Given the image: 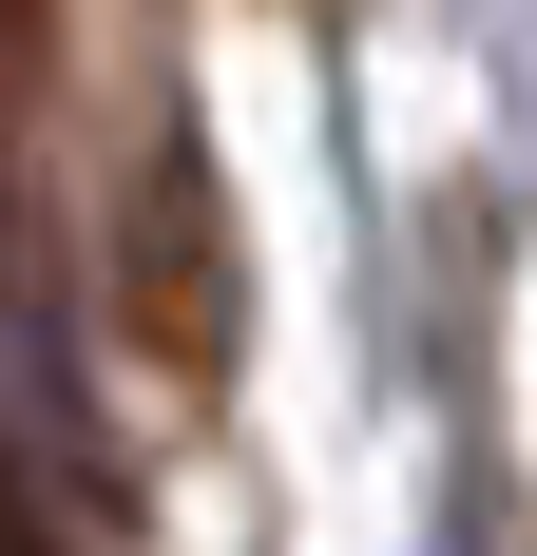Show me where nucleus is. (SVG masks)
<instances>
[{
  "instance_id": "obj_1",
  "label": "nucleus",
  "mask_w": 537,
  "mask_h": 556,
  "mask_svg": "<svg viewBox=\"0 0 537 556\" xmlns=\"http://www.w3.org/2000/svg\"><path fill=\"white\" fill-rule=\"evenodd\" d=\"M135 345H154L173 384H230V345H250V250H230V173L192 135H154L135 173Z\"/></svg>"
},
{
  "instance_id": "obj_2",
  "label": "nucleus",
  "mask_w": 537,
  "mask_h": 556,
  "mask_svg": "<svg viewBox=\"0 0 537 556\" xmlns=\"http://www.w3.org/2000/svg\"><path fill=\"white\" fill-rule=\"evenodd\" d=\"M0 39H20V0H0Z\"/></svg>"
}]
</instances>
